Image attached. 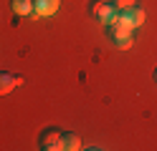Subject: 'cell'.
<instances>
[{"label":"cell","mask_w":157,"mask_h":151,"mask_svg":"<svg viewBox=\"0 0 157 151\" xmlns=\"http://www.w3.org/2000/svg\"><path fill=\"white\" fill-rule=\"evenodd\" d=\"M61 0H33V15L36 18H51L58 13Z\"/></svg>","instance_id":"obj_1"},{"label":"cell","mask_w":157,"mask_h":151,"mask_svg":"<svg viewBox=\"0 0 157 151\" xmlns=\"http://www.w3.org/2000/svg\"><path fill=\"white\" fill-rule=\"evenodd\" d=\"M41 149L43 151H58V149H63V136L58 134L56 128H46L41 134Z\"/></svg>","instance_id":"obj_2"},{"label":"cell","mask_w":157,"mask_h":151,"mask_svg":"<svg viewBox=\"0 0 157 151\" xmlns=\"http://www.w3.org/2000/svg\"><path fill=\"white\" fill-rule=\"evenodd\" d=\"M117 13H119V10H117L112 3H96V5L91 8V15H94L96 20H101L104 25H109L112 20L117 18Z\"/></svg>","instance_id":"obj_3"},{"label":"cell","mask_w":157,"mask_h":151,"mask_svg":"<svg viewBox=\"0 0 157 151\" xmlns=\"http://www.w3.org/2000/svg\"><path fill=\"white\" fill-rule=\"evenodd\" d=\"M119 15H122L132 28H140V25L144 23V10H142V8H137V5L127 8V10H119Z\"/></svg>","instance_id":"obj_4"},{"label":"cell","mask_w":157,"mask_h":151,"mask_svg":"<svg viewBox=\"0 0 157 151\" xmlns=\"http://www.w3.org/2000/svg\"><path fill=\"white\" fill-rule=\"evenodd\" d=\"M21 83H23V78H13L8 73H0V96H8L15 86H21Z\"/></svg>","instance_id":"obj_5"},{"label":"cell","mask_w":157,"mask_h":151,"mask_svg":"<svg viewBox=\"0 0 157 151\" xmlns=\"http://www.w3.org/2000/svg\"><path fill=\"white\" fill-rule=\"evenodd\" d=\"M15 15H33V0H10Z\"/></svg>","instance_id":"obj_6"},{"label":"cell","mask_w":157,"mask_h":151,"mask_svg":"<svg viewBox=\"0 0 157 151\" xmlns=\"http://www.w3.org/2000/svg\"><path fill=\"white\" fill-rule=\"evenodd\" d=\"M81 149V138L78 134H66L63 136V151H78Z\"/></svg>","instance_id":"obj_7"},{"label":"cell","mask_w":157,"mask_h":151,"mask_svg":"<svg viewBox=\"0 0 157 151\" xmlns=\"http://www.w3.org/2000/svg\"><path fill=\"white\" fill-rule=\"evenodd\" d=\"M112 5H114L117 10H127V8L137 5V0H112Z\"/></svg>","instance_id":"obj_8"},{"label":"cell","mask_w":157,"mask_h":151,"mask_svg":"<svg viewBox=\"0 0 157 151\" xmlns=\"http://www.w3.org/2000/svg\"><path fill=\"white\" fill-rule=\"evenodd\" d=\"M117 45H119L122 50H129V48H132V38H122V40H117Z\"/></svg>","instance_id":"obj_9"},{"label":"cell","mask_w":157,"mask_h":151,"mask_svg":"<svg viewBox=\"0 0 157 151\" xmlns=\"http://www.w3.org/2000/svg\"><path fill=\"white\" fill-rule=\"evenodd\" d=\"M155 81H157V70H155Z\"/></svg>","instance_id":"obj_10"}]
</instances>
